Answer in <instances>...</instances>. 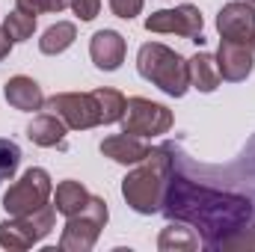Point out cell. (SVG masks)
Wrapping results in <instances>:
<instances>
[{"label": "cell", "instance_id": "cell-5", "mask_svg": "<svg viewBox=\"0 0 255 252\" xmlns=\"http://www.w3.org/2000/svg\"><path fill=\"white\" fill-rule=\"evenodd\" d=\"M54 223H57V208L54 205H42L33 214L12 217V220L0 223V247L3 250H30L33 244H39L42 238L51 235Z\"/></svg>", "mask_w": 255, "mask_h": 252}, {"label": "cell", "instance_id": "cell-15", "mask_svg": "<svg viewBox=\"0 0 255 252\" xmlns=\"http://www.w3.org/2000/svg\"><path fill=\"white\" fill-rule=\"evenodd\" d=\"M65 122L60 116H54V113H45V116H36L30 127H27V136H30V142H36V145H42V148H51V145H60L65 148Z\"/></svg>", "mask_w": 255, "mask_h": 252}, {"label": "cell", "instance_id": "cell-17", "mask_svg": "<svg viewBox=\"0 0 255 252\" xmlns=\"http://www.w3.org/2000/svg\"><path fill=\"white\" fill-rule=\"evenodd\" d=\"M74 39H77V27L71 21H57L54 27L45 30V36L39 39V48H42V54L57 57V54H63L74 45Z\"/></svg>", "mask_w": 255, "mask_h": 252}, {"label": "cell", "instance_id": "cell-12", "mask_svg": "<svg viewBox=\"0 0 255 252\" xmlns=\"http://www.w3.org/2000/svg\"><path fill=\"white\" fill-rule=\"evenodd\" d=\"M89 54H92V63L101 71H116L125 63V39H122V33L98 30L92 36V42H89Z\"/></svg>", "mask_w": 255, "mask_h": 252}, {"label": "cell", "instance_id": "cell-27", "mask_svg": "<svg viewBox=\"0 0 255 252\" xmlns=\"http://www.w3.org/2000/svg\"><path fill=\"white\" fill-rule=\"evenodd\" d=\"M9 51H12V42H9V39H6V33L0 30V63L9 57Z\"/></svg>", "mask_w": 255, "mask_h": 252}, {"label": "cell", "instance_id": "cell-9", "mask_svg": "<svg viewBox=\"0 0 255 252\" xmlns=\"http://www.w3.org/2000/svg\"><path fill=\"white\" fill-rule=\"evenodd\" d=\"M145 30L148 33H175V36H187L193 42H205L202 39V12L199 6L181 3L175 9H160L154 15L145 18Z\"/></svg>", "mask_w": 255, "mask_h": 252}, {"label": "cell", "instance_id": "cell-11", "mask_svg": "<svg viewBox=\"0 0 255 252\" xmlns=\"http://www.w3.org/2000/svg\"><path fill=\"white\" fill-rule=\"evenodd\" d=\"M217 68H220V77L223 80H247L250 71H253V48L244 45V42H229L223 39L220 42V51H217Z\"/></svg>", "mask_w": 255, "mask_h": 252}, {"label": "cell", "instance_id": "cell-2", "mask_svg": "<svg viewBox=\"0 0 255 252\" xmlns=\"http://www.w3.org/2000/svg\"><path fill=\"white\" fill-rule=\"evenodd\" d=\"M175 166V154H172V142L151 148L142 160V166H136L133 172H128L122 181V196L136 214H157L160 202H163V190L172 175Z\"/></svg>", "mask_w": 255, "mask_h": 252}, {"label": "cell", "instance_id": "cell-14", "mask_svg": "<svg viewBox=\"0 0 255 252\" xmlns=\"http://www.w3.org/2000/svg\"><path fill=\"white\" fill-rule=\"evenodd\" d=\"M3 95L6 101L15 107V110H24V113H33V110H42L45 104V95H42V86L33 80V77H9L6 86H3Z\"/></svg>", "mask_w": 255, "mask_h": 252}, {"label": "cell", "instance_id": "cell-20", "mask_svg": "<svg viewBox=\"0 0 255 252\" xmlns=\"http://www.w3.org/2000/svg\"><path fill=\"white\" fill-rule=\"evenodd\" d=\"M92 95H95L98 110H101V125L122 122V116H125V101H128L122 92H116V89H95Z\"/></svg>", "mask_w": 255, "mask_h": 252}, {"label": "cell", "instance_id": "cell-10", "mask_svg": "<svg viewBox=\"0 0 255 252\" xmlns=\"http://www.w3.org/2000/svg\"><path fill=\"white\" fill-rule=\"evenodd\" d=\"M217 30L223 39L229 42H244V45H253L255 39V6H250L247 0H235V3H226L217 15Z\"/></svg>", "mask_w": 255, "mask_h": 252}, {"label": "cell", "instance_id": "cell-4", "mask_svg": "<svg viewBox=\"0 0 255 252\" xmlns=\"http://www.w3.org/2000/svg\"><path fill=\"white\" fill-rule=\"evenodd\" d=\"M107 202L101 196H89V202L68 217L63 229V238H60V250L65 252H89L95 247L101 229L107 226Z\"/></svg>", "mask_w": 255, "mask_h": 252}, {"label": "cell", "instance_id": "cell-13", "mask_svg": "<svg viewBox=\"0 0 255 252\" xmlns=\"http://www.w3.org/2000/svg\"><path fill=\"white\" fill-rule=\"evenodd\" d=\"M151 148L142 142V136H133V133H116V136H107L101 142V154L116 160V163H125V166H133V163H142L145 154Z\"/></svg>", "mask_w": 255, "mask_h": 252}, {"label": "cell", "instance_id": "cell-24", "mask_svg": "<svg viewBox=\"0 0 255 252\" xmlns=\"http://www.w3.org/2000/svg\"><path fill=\"white\" fill-rule=\"evenodd\" d=\"M110 9H113V15L116 18H136L139 12H142V0H110Z\"/></svg>", "mask_w": 255, "mask_h": 252}, {"label": "cell", "instance_id": "cell-21", "mask_svg": "<svg viewBox=\"0 0 255 252\" xmlns=\"http://www.w3.org/2000/svg\"><path fill=\"white\" fill-rule=\"evenodd\" d=\"M33 30H36V15H27V12L15 9V12H9L3 18V33H6V39L12 45L15 42H27L33 36Z\"/></svg>", "mask_w": 255, "mask_h": 252}, {"label": "cell", "instance_id": "cell-7", "mask_svg": "<svg viewBox=\"0 0 255 252\" xmlns=\"http://www.w3.org/2000/svg\"><path fill=\"white\" fill-rule=\"evenodd\" d=\"M172 127V113L169 107L148 101V98H128L125 116H122V130L133 136H157Z\"/></svg>", "mask_w": 255, "mask_h": 252}, {"label": "cell", "instance_id": "cell-8", "mask_svg": "<svg viewBox=\"0 0 255 252\" xmlns=\"http://www.w3.org/2000/svg\"><path fill=\"white\" fill-rule=\"evenodd\" d=\"M48 110L74 130H89V127L101 125V110L92 92H60L48 98Z\"/></svg>", "mask_w": 255, "mask_h": 252}, {"label": "cell", "instance_id": "cell-1", "mask_svg": "<svg viewBox=\"0 0 255 252\" xmlns=\"http://www.w3.org/2000/svg\"><path fill=\"white\" fill-rule=\"evenodd\" d=\"M160 211L175 223H190L193 229H199L205 250H229L232 241L241 238L255 220L253 199L199 184L187 175L175 172V166L163 190Z\"/></svg>", "mask_w": 255, "mask_h": 252}, {"label": "cell", "instance_id": "cell-6", "mask_svg": "<svg viewBox=\"0 0 255 252\" xmlns=\"http://www.w3.org/2000/svg\"><path fill=\"white\" fill-rule=\"evenodd\" d=\"M51 175L39 166L27 169L21 175V181H15L12 187L6 190L3 196V208L9 217H24V214H33L39 211L42 205H48V196H51Z\"/></svg>", "mask_w": 255, "mask_h": 252}, {"label": "cell", "instance_id": "cell-28", "mask_svg": "<svg viewBox=\"0 0 255 252\" xmlns=\"http://www.w3.org/2000/svg\"><path fill=\"white\" fill-rule=\"evenodd\" d=\"M247 3H250V6H255V0H247Z\"/></svg>", "mask_w": 255, "mask_h": 252}, {"label": "cell", "instance_id": "cell-16", "mask_svg": "<svg viewBox=\"0 0 255 252\" xmlns=\"http://www.w3.org/2000/svg\"><path fill=\"white\" fill-rule=\"evenodd\" d=\"M187 77H190V86L199 92H214L220 86V68H217V57L199 51L196 57L187 60Z\"/></svg>", "mask_w": 255, "mask_h": 252}, {"label": "cell", "instance_id": "cell-25", "mask_svg": "<svg viewBox=\"0 0 255 252\" xmlns=\"http://www.w3.org/2000/svg\"><path fill=\"white\" fill-rule=\"evenodd\" d=\"M68 6L74 9V15L80 21H92L98 15V9H101V0H68Z\"/></svg>", "mask_w": 255, "mask_h": 252}, {"label": "cell", "instance_id": "cell-3", "mask_svg": "<svg viewBox=\"0 0 255 252\" xmlns=\"http://www.w3.org/2000/svg\"><path fill=\"white\" fill-rule=\"evenodd\" d=\"M136 68L148 83H154L160 92H166L172 98H181L187 92V86H190L187 60H181V54H175L172 48H166L160 42H145L139 48Z\"/></svg>", "mask_w": 255, "mask_h": 252}, {"label": "cell", "instance_id": "cell-26", "mask_svg": "<svg viewBox=\"0 0 255 252\" xmlns=\"http://www.w3.org/2000/svg\"><path fill=\"white\" fill-rule=\"evenodd\" d=\"M229 250H255V229H253V235H247V232H244L241 238H235Z\"/></svg>", "mask_w": 255, "mask_h": 252}, {"label": "cell", "instance_id": "cell-19", "mask_svg": "<svg viewBox=\"0 0 255 252\" xmlns=\"http://www.w3.org/2000/svg\"><path fill=\"white\" fill-rule=\"evenodd\" d=\"M86 202H89V193H86V187H83L80 181H63V184H57L54 208H57L60 214L71 217V214H77Z\"/></svg>", "mask_w": 255, "mask_h": 252}, {"label": "cell", "instance_id": "cell-23", "mask_svg": "<svg viewBox=\"0 0 255 252\" xmlns=\"http://www.w3.org/2000/svg\"><path fill=\"white\" fill-rule=\"evenodd\" d=\"M15 6L27 15H42V12H63L68 0H15Z\"/></svg>", "mask_w": 255, "mask_h": 252}, {"label": "cell", "instance_id": "cell-18", "mask_svg": "<svg viewBox=\"0 0 255 252\" xmlns=\"http://www.w3.org/2000/svg\"><path fill=\"white\" fill-rule=\"evenodd\" d=\"M199 247V238L193 235L190 229H184V226H178L175 220L160 232V238H157V250L160 252H193Z\"/></svg>", "mask_w": 255, "mask_h": 252}, {"label": "cell", "instance_id": "cell-29", "mask_svg": "<svg viewBox=\"0 0 255 252\" xmlns=\"http://www.w3.org/2000/svg\"><path fill=\"white\" fill-rule=\"evenodd\" d=\"M253 48H255V39H253Z\"/></svg>", "mask_w": 255, "mask_h": 252}, {"label": "cell", "instance_id": "cell-22", "mask_svg": "<svg viewBox=\"0 0 255 252\" xmlns=\"http://www.w3.org/2000/svg\"><path fill=\"white\" fill-rule=\"evenodd\" d=\"M18 163H21V148H18V142L0 139V184L15 175Z\"/></svg>", "mask_w": 255, "mask_h": 252}]
</instances>
